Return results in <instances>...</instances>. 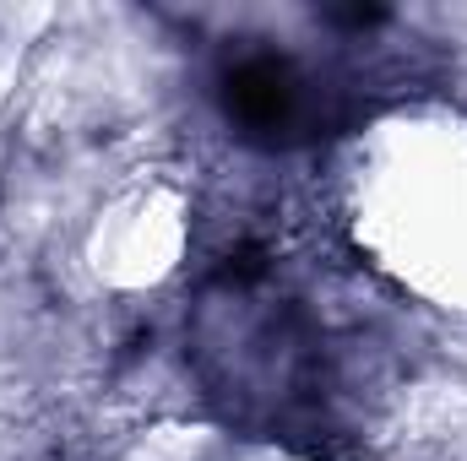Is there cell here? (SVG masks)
I'll return each instance as SVG.
<instances>
[{"instance_id": "obj_1", "label": "cell", "mask_w": 467, "mask_h": 461, "mask_svg": "<svg viewBox=\"0 0 467 461\" xmlns=\"http://www.w3.org/2000/svg\"><path fill=\"white\" fill-rule=\"evenodd\" d=\"M229 115L255 136H283L310 115V87L283 55H244L229 71Z\"/></svg>"}]
</instances>
